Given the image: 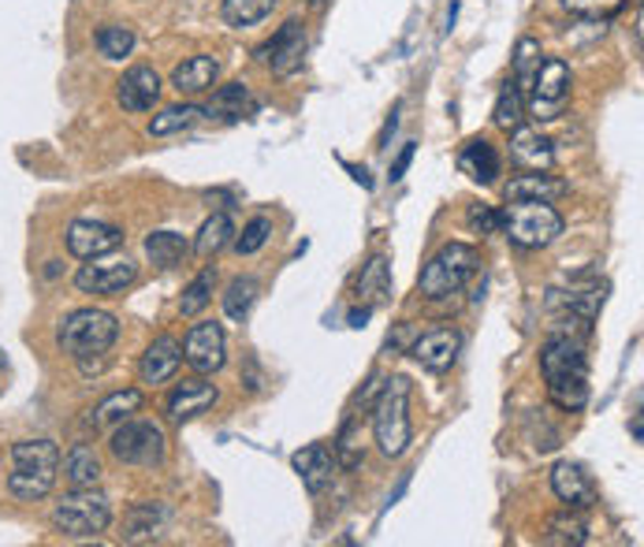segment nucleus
I'll list each match as a JSON object with an SVG mask.
<instances>
[{
  "label": "nucleus",
  "instance_id": "nucleus-1",
  "mask_svg": "<svg viewBox=\"0 0 644 547\" xmlns=\"http://www.w3.org/2000/svg\"><path fill=\"white\" fill-rule=\"evenodd\" d=\"M541 373L548 380V395L559 409H578L589 403V358L578 339L552 336L541 350Z\"/></svg>",
  "mask_w": 644,
  "mask_h": 547
},
{
  "label": "nucleus",
  "instance_id": "nucleus-2",
  "mask_svg": "<svg viewBox=\"0 0 644 547\" xmlns=\"http://www.w3.org/2000/svg\"><path fill=\"white\" fill-rule=\"evenodd\" d=\"M410 376L384 380L376 403H373V433L380 444V455L403 458L414 444V425H410Z\"/></svg>",
  "mask_w": 644,
  "mask_h": 547
},
{
  "label": "nucleus",
  "instance_id": "nucleus-3",
  "mask_svg": "<svg viewBox=\"0 0 644 547\" xmlns=\"http://www.w3.org/2000/svg\"><path fill=\"white\" fill-rule=\"evenodd\" d=\"M481 269V253L470 242H447L428 258V265L422 269V280H417V291L428 302H444L458 295L466 283L473 280V272Z\"/></svg>",
  "mask_w": 644,
  "mask_h": 547
},
{
  "label": "nucleus",
  "instance_id": "nucleus-4",
  "mask_svg": "<svg viewBox=\"0 0 644 547\" xmlns=\"http://www.w3.org/2000/svg\"><path fill=\"white\" fill-rule=\"evenodd\" d=\"M116 339H120V320H116L109 309H94V306L67 313L61 331H56V343H61L64 354H72L75 361L109 354Z\"/></svg>",
  "mask_w": 644,
  "mask_h": 547
},
{
  "label": "nucleus",
  "instance_id": "nucleus-5",
  "mask_svg": "<svg viewBox=\"0 0 644 547\" xmlns=\"http://www.w3.org/2000/svg\"><path fill=\"white\" fill-rule=\"evenodd\" d=\"M500 231L522 250H544L563 234V217L552 209V201H506Z\"/></svg>",
  "mask_w": 644,
  "mask_h": 547
},
{
  "label": "nucleus",
  "instance_id": "nucleus-6",
  "mask_svg": "<svg viewBox=\"0 0 644 547\" xmlns=\"http://www.w3.org/2000/svg\"><path fill=\"white\" fill-rule=\"evenodd\" d=\"M48 522H53L56 533L72 536V540H90V536H101L112 525V506L94 488H75L72 495H64L53 506Z\"/></svg>",
  "mask_w": 644,
  "mask_h": 547
},
{
  "label": "nucleus",
  "instance_id": "nucleus-7",
  "mask_svg": "<svg viewBox=\"0 0 644 547\" xmlns=\"http://www.w3.org/2000/svg\"><path fill=\"white\" fill-rule=\"evenodd\" d=\"M109 451H112L116 462H123V466L157 469V466H164V455H168V439H164L161 425L127 417V422L112 428Z\"/></svg>",
  "mask_w": 644,
  "mask_h": 547
},
{
  "label": "nucleus",
  "instance_id": "nucleus-8",
  "mask_svg": "<svg viewBox=\"0 0 644 547\" xmlns=\"http://www.w3.org/2000/svg\"><path fill=\"white\" fill-rule=\"evenodd\" d=\"M183 358H187V365L201 376L220 373L223 361H228V336H223V328L217 320H201V325H194L187 331V339H183Z\"/></svg>",
  "mask_w": 644,
  "mask_h": 547
},
{
  "label": "nucleus",
  "instance_id": "nucleus-9",
  "mask_svg": "<svg viewBox=\"0 0 644 547\" xmlns=\"http://www.w3.org/2000/svg\"><path fill=\"white\" fill-rule=\"evenodd\" d=\"M134 276H139V265H134L131 258H109V261H90V265H83L75 272V287L83 291V295H94V298H109V295H120L123 287H131Z\"/></svg>",
  "mask_w": 644,
  "mask_h": 547
},
{
  "label": "nucleus",
  "instance_id": "nucleus-10",
  "mask_svg": "<svg viewBox=\"0 0 644 547\" xmlns=\"http://www.w3.org/2000/svg\"><path fill=\"white\" fill-rule=\"evenodd\" d=\"M458 354H462V331L458 328H436L410 343V358L422 369H428V373H447L458 361Z\"/></svg>",
  "mask_w": 644,
  "mask_h": 547
},
{
  "label": "nucleus",
  "instance_id": "nucleus-11",
  "mask_svg": "<svg viewBox=\"0 0 644 547\" xmlns=\"http://www.w3.org/2000/svg\"><path fill=\"white\" fill-rule=\"evenodd\" d=\"M258 56L265 61L276 75H291L302 67V56H306V26L298 23V19H287V23L280 26L276 37L265 42L258 48Z\"/></svg>",
  "mask_w": 644,
  "mask_h": 547
},
{
  "label": "nucleus",
  "instance_id": "nucleus-12",
  "mask_svg": "<svg viewBox=\"0 0 644 547\" xmlns=\"http://www.w3.org/2000/svg\"><path fill=\"white\" fill-rule=\"evenodd\" d=\"M64 239H67L72 258L94 261V258H105V253H112L116 247H120L123 231L112 228V223H101V220H75L72 228H67Z\"/></svg>",
  "mask_w": 644,
  "mask_h": 547
},
{
  "label": "nucleus",
  "instance_id": "nucleus-13",
  "mask_svg": "<svg viewBox=\"0 0 644 547\" xmlns=\"http://www.w3.org/2000/svg\"><path fill=\"white\" fill-rule=\"evenodd\" d=\"M217 398H220L217 384H209V380L198 373V376L183 380V384H175V391L168 395V417L175 425L194 422V417L209 414V409L217 406Z\"/></svg>",
  "mask_w": 644,
  "mask_h": 547
},
{
  "label": "nucleus",
  "instance_id": "nucleus-14",
  "mask_svg": "<svg viewBox=\"0 0 644 547\" xmlns=\"http://www.w3.org/2000/svg\"><path fill=\"white\" fill-rule=\"evenodd\" d=\"M161 75L153 67H131L120 83H116V101L123 105L127 112H150L153 105L161 101Z\"/></svg>",
  "mask_w": 644,
  "mask_h": 547
},
{
  "label": "nucleus",
  "instance_id": "nucleus-15",
  "mask_svg": "<svg viewBox=\"0 0 644 547\" xmlns=\"http://www.w3.org/2000/svg\"><path fill=\"white\" fill-rule=\"evenodd\" d=\"M530 90H533V109L541 112V109H559V105L570 97V67H566L563 61H541V67H536V75H533V83H530Z\"/></svg>",
  "mask_w": 644,
  "mask_h": 547
},
{
  "label": "nucleus",
  "instance_id": "nucleus-16",
  "mask_svg": "<svg viewBox=\"0 0 644 547\" xmlns=\"http://www.w3.org/2000/svg\"><path fill=\"white\" fill-rule=\"evenodd\" d=\"M183 361V343L175 336H157L150 343V350L139 361V376L142 384H168V380L179 373Z\"/></svg>",
  "mask_w": 644,
  "mask_h": 547
},
{
  "label": "nucleus",
  "instance_id": "nucleus-17",
  "mask_svg": "<svg viewBox=\"0 0 644 547\" xmlns=\"http://www.w3.org/2000/svg\"><path fill=\"white\" fill-rule=\"evenodd\" d=\"M552 492L555 500L566 503L570 511H589L597 503V488H592L589 473L574 462H559L552 469Z\"/></svg>",
  "mask_w": 644,
  "mask_h": 547
},
{
  "label": "nucleus",
  "instance_id": "nucleus-18",
  "mask_svg": "<svg viewBox=\"0 0 644 547\" xmlns=\"http://www.w3.org/2000/svg\"><path fill=\"white\" fill-rule=\"evenodd\" d=\"M511 161L519 164L522 172H548L555 164V150L541 131H533V127H514L511 131Z\"/></svg>",
  "mask_w": 644,
  "mask_h": 547
},
{
  "label": "nucleus",
  "instance_id": "nucleus-19",
  "mask_svg": "<svg viewBox=\"0 0 644 547\" xmlns=\"http://www.w3.org/2000/svg\"><path fill=\"white\" fill-rule=\"evenodd\" d=\"M291 466H295V473L302 477V484H306L309 495H320L325 488L331 484V469H336V455L328 451L325 444H309L302 447V451L291 458Z\"/></svg>",
  "mask_w": 644,
  "mask_h": 547
},
{
  "label": "nucleus",
  "instance_id": "nucleus-20",
  "mask_svg": "<svg viewBox=\"0 0 644 547\" xmlns=\"http://www.w3.org/2000/svg\"><path fill=\"white\" fill-rule=\"evenodd\" d=\"M217 78H220V61H217V56H190V61L175 64L172 86L179 94H187V97H198L205 90H212V86H217Z\"/></svg>",
  "mask_w": 644,
  "mask_h": 547
},
{
  "label": "nucleus",
  "instance_id": "nucleus-21",
  "mask_svg": "<svg viewBox=\"0 0 644 547\" xmlns=\"http://www.w3.org/2000/svg\"><path fill=\"white\" fill-rule=\"evenodd\" d=\"M458 168L470 175L473 183H495V175H500V153H495V145L488 139H470L462 145V153H458Z\"/></svg>",
  "mask_w": 644,
  "mask_h": 547
},
{
  "label": "nucleus",
  "instance_id": "nucleus-22",
  "mask_svg": "<svg viewBox=\"0 0 644 547\" xmlns=\"http://www.w3.org/2000/svg\"><path fill=\"white\" fill-rule=\"evenodd\" d=\"M563 194H566V183L552 179V175H541V172L514 175L503 187L506 201H555V198H563Z\"/></svg>",
  "mask_w": 644,
  "mask_h": 547
},
{
  "label": "nucleus",
  "instance_id": "nucleus-23",
  "mask_svg": "<svg viewBox=\"0 0 644 547\" xmlns=\"http://www.w3.org/2000/svg\"><path fill=\"white\" fill-rule=\"evenodd\" d=\"M358 298H362L365 309H376L392 298V269H388L384 253L369 258V265L362 269V276H358Z\"/></svg>",
  "mask_w": 644,
  "mask_h": 547
},
{
  "label": "nucleus",
  "instance_id": "nucleus-24",
  "mask_svg": "<svg viewBox=\"0 0 644 547\" xmlns=\"http://www.w3.org/2000/svg\"><path fill=\"white\" fill-rule=\"evenodd\" d=\"M258 112V97H253L242 83H228L220 86L217 94H212V105L205 109V116H220V120L236 123L242 116H253Z\"/></svg>",
  "mask_w": 644,
  "mask_h": 547
},
{
  "label": "nucleus",
  "instance_id": "nucleus-25",
  "mask_svg": "<svg viewBox=\"0 0 644 547\" xmlns=\"http://www.w3.org/2000/svg\"><path fill=\"white\" fill-rule=\"evenodd\" d=\"M142 406H145V398H142V391H139V387L112 391L109 398H101V403L94 406L90 425H94V428H101V425H120V422H127L131 414H139Z\"/></svg>",
  "mask_w": 644,
  "mask_h": 547
},
{
  "label": "nucleus",
  "instance_id": "nucleus-26",
  "mask_svg": "<svg viewBox=\"0 0 644 547\" xmlns=\"http://www.w3.org/2000/svg\"><path fill=\"white\" fill-rule=\"evenodd\" d=\"M12 466L56 473L61 469V447L53 439H19V444H12Z\"/></svg>",
  "mask_w": 644,
  "mask_h": 547
},
{
  "label": "nucleus",
  "instance_id": "nucleus-27",
  "mask_svg": "<svg viewBox=\"0 0 644 547\" xmlns=\"http://www.w3.org/2000/svg\"><path fill=\"white\" fill-rule=\"evenodd\" d=\"M164 517H168V511H164L161 503H134L131 511H127V517H123V540L127 544L153 540Z\"/></svg>",
  "mask_w": 644,
  "mask_h": 547
},
{
  "label": "nucleus",
  "instance_id": "nucleus-28",
  "mask_svg": "<svg viewBox=\"0 0 644 547\" xmlns=\"http://www.w3.org/2000/svg\"><path fill=\"white\" fill-rule=\"evenodd\" d=\"M64 477L72 488H97L101 484V462H97L94 447L75 444L64 458Z\"/></svg>",
  "mask_w": 644,
  "mask_h": 547
},
{
  "label": "nucleus",
  "instance_id": "nucleus-29",
  "mask_svg": "<svg viewBox=\"0 0 644 547\" xmlns=\"http://www.w3.org/2000/svg\"><path fill=\"white\" fill-rule=\"evenodd\" d=\"M187 239L183 234H175V231H153L150 239H145V258L153 261L157 269H175V265H183V258H187Z\"/></svg>",
  "mask_w": 644,
  "mask_h": 547
},
{
  "label": "nucleus",
  "instance_id": "nucleus-30",
  "mask_svg": "<svg viewBox=\"0 0 644 547\" xmlns=\"http://www.w3.org/2000/svg\"><path fill=\"white\" fill-rule=\"evenodd\" d=\"M231 239H236V223H231V217L228 212H212V217L201 223L198 239H194V253H198V258H217Z\"/></svg>",
  "mask_w": 644,
  "mask_h": 547
},
{
  "label": "nucleus",
  "instance_id": "nucleus-31",
  "mask_svg": "<svg viewBox=\"0 0 644 547\" xmlns=\"http://www.w3.org/2000/svg\"><path fill=\"white\" fill-rule=\"evenodd\" d=\"M544 544H555V547H581L589 544V525H585V517L578 514H552L548 525H544Z\"/></svg>",
  "mask_w": 644,
  "mask_h": 547
},
{
  "label": "nucleus",
  "instance_id": "nucleus-32",
  "mask_svg": "<svg viewBox=\"0 0 644 547\" xmlns=\"http://www.w3.org/2000/svg\"><path fill=\"white\" fill-rule=\"evenodd\" d=\"M53 484H56V473H45V469H12L8 473V492L26 503L45 500L53 492Z\"/></svg>",
  "mask_w": 644,
  "mask_h": 547
},
{
  "label": "nucleus",
  "instance_id": "nucleus-33",
  "mask_svg": "<svg viewBox=\"0 0 644 547\" xmlns=\"http://www.w3.org/2000/svg\"><path fill=\"white\" fill-rule=\"evenodd\" d=\"M492 120H495V127H503V131H514V127H522V120H525V101H522V86L514 83V78H506L500 97H495Z\"/></svg>",
  "mask_w": 644,
  "mask_h": 547
},
{
  "label": "nucleus",
  "instance_id": "nucleus-34",
  "mask_svg": "<svg viewBox=\"0 0 644 547\" xmlns=\"http://www.w3.org/2000/svg\"><path fill=\"white\" fill-rule=\"evenodd\" d=\"M258 295H261V283L258 280H253V276H236L228 283V295H223V313H228L231 320H242L253 309Z\"/></svg>",
  "mask_w": 644,
  "mask_h": 547
},
{
  "label": "nucleus",
  "instance_id": "nucleus-35",
  "mask_svg": "<svg viewBox=\"0 0 644 547\" xmlns=\"http://www.w3.org/2000/svg\"><path fill=\"white\" fill-rule=\"evenodd\" d=\"M272 8H276V0H223L220 15L228 26H253L261 19H269Z\"/></svg>",
  "mask_w": 644,
  "mask_h": 547
},
{
  "label": "nucleus",
  "instance_id": "nucleus-36",
  "mask_svg": "<svg viewBox=\"0 0 644 547\" xmlns=\"http://www.w3.org/2000/svg\"><path fill=\"white\" fill-rule=\"evenodd\" d=\"M94 42H97V53H101L105 61H123V56H131V48H134V31L123 23H105Z\"/></svg>",
  "mask_w": 644,
  "mask_h": 547
},
{
  "label": "nucleus",
  "instance_id": "nucleus-37",
  "mask_svg": "<svg viewBox=\"0 0 644 547\" xmlns=\"http://www.w3.org/2000/svg\"><path fill=\"white\" fill-rule=\"evenodd\" d=\"M212 287H217V269H201L198 276L190 280V287L183 291V298H179V313L183 317H198V313L209 306V298H212Z\"/></svg>",
  "mask_w": 644,
  "mask_h": 547
},
{
  "label": "nucleus",
  "instance_id": "nucleus-38",
  "mask_svg": "<svg viewBox=\"0 0 644 547\" xmlns=\"http://www.w3.org/2000/svg\"><path fill=\"white\" fill-rule=\"evenodd\" d=\"M205 116V109H198V105H172V109H164L161 116H153L150 123V134H175V131H187V127H194Z\"/></svg>",
  "mask_w": 644,
  "mask_h": 547
},
{
  "label": "nucleus",
  "instance_id": "nucleus-39",
  "mask_svg": "<svg viewBox=\"0 0 644 547\" xmlns=\"http://www.w3.org/2000/svg\"><path fill=\"white\" fill-rule=\"evenodd\" d=\"M541 42H533V37H522L519 48H514V83L522 86H530L533 83V75H536V67H541Z\"/></svg>",
  "mask_w": 644,
  "mask_h": 547
},
{
  "label": "nucleus",
  "instance_id": "nucleus-40",
  "mask_svg": "<svg viewBox=\"0 0 644 547\" xmlns=\"http://www.w3.org/2000/svg\"><path fill=\"white\" fill-rule=\"evenodd\" d=\"M269 234H272V220L269 217H253L247 228H242L239 239H236V250L239 253H258L269 242Z\"/></svg>",
  "mask_w": 644,
  "mask_h": 547
},
{
  "label": "nucleus",
  "instance_id": "nucleus-41",
  "mask_svg": "<svg viewBox=\"0 0 644 547\" xmlns=\"http://www.w3.org/2000/svg\"><path fill=\"white\" fill-rule=\"evenodd\" d=\"M336 455H339V462H343L347 469H354L358 462H362L365 447L358 444V422H347V425H343V433H339V447H336Z\"/></svg>",
  "mask_w": 644,
  "mask_h": 547
},
{
  "label": "nucleus",
  "instance_id": "nucleus-42",
  "mask_svg": "<svg viewBox=\"0 0 644 547\" xmlns=\"http://www.w3.org/2000/svg\"><path fill=\"white\" fill-rule=\"evenodd\" d=\"M470 228L481 231V234H495L500 231V212L492 209V205H470Z\"/></svg>",
  "mask_w": 644,
  "mask_h": 547
},
{
  "label": "nucleus",
  "instance_id": "nucleus-43",
  "mask_svg": "<svg viewBox=\"0 0 644 547\" xmlns=\"http://www.w3.org/2000/svg\"><path fill=\"white\" fill-rule=\"evenodd\" d=\"M626 0H563L566 12H578V15H597V12H614L622 8Z\"/></svg>",
  "mask_w": 644,
  "mask_h": 547
},
{
  "label": "nucleus",
  "instance_id": "nucleus-44",
  "mask_svg": "<svg viewBox=\"0 0 644 547\" xmlns=\"http://www.w3.org/2000/svg\"><path fill=\"white\" fill-rule=\"evenodd\" d=\"M410 161H414V145H406V150L399 153V161L392 164V183H395V179H403L406 168H410Z\"/></svg>",
  "mask_w": 644,
  "mask_h": 547
},
{
  "label": "nucleus",
  "instance_id": "nucleus-45",
  "mask_svg": "<svg viewBox=\"0 0 644 547\" xmlns=\"http://www.w3.org/2000/svg\"><path fill=\"white\" fill-rule=\"evenodd\" d=\"M369 313H373V309H350V325H354V328H365V320H369Z\"/></svg>",
  "mask_w": 644,
  "mask_h": 547
},
{
  "label": "nucleus",
  "instance_id": "nucleus-46",
  "mask_svg": "<svg viewBox=\"0 0 644 547\" xmlns=\"http://www.w3.org/2000/svg\"><path fill=\"white\" fill-rule=\"evenodd\" d=\"M0 365H4V354H0Z\"/></svg>",
  "mask_w": 644,
  "mask_h": 547
}]
</instances>
